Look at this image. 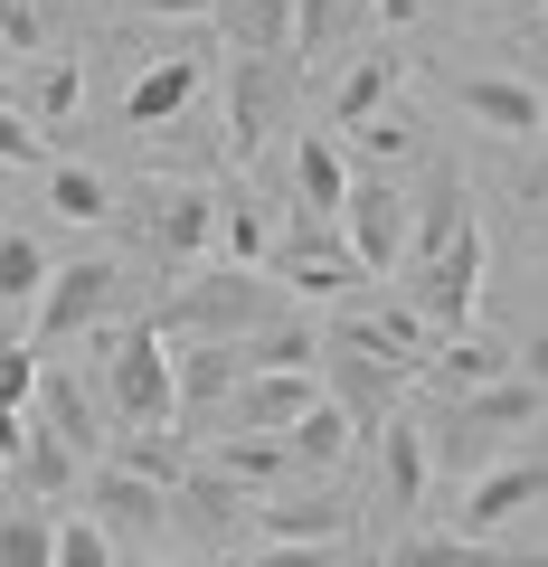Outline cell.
Returning <instances> with one entry per match:
<instances>
[{
    "mask_svg": "<svg viewBox=\"0 0 548 567\" xmlns=\"http://www.w3.org/2000/svg\"><path fill=\"white\" fill-rule=\"evenodd\" d=\"M104 398H114L123 435H170L180 425V360H170V341L152 322L104 341Z\"/></svg>",
    "mask_w": 548,
    "mask_h": 567,
    "instance_id": "cell-1",
    "label": "cell"
},
{
    "mask_svg": "<svg viewBox=\"0 0 548 567\" xmlns=\"http://www.w3.org/2000/svg\"><path fill=\"white\" fill-rule=\"evenodd\" d=\"M539 406H548V388L510 369V379L473 388V398L454 406L435 445H445V464H473V454H492V445H510V435H529V425H539Z\"/></svg>",
    "mask_w": 548,
    "mask_h": 567,
    "instance_id": "cell-2",
    "label": "cell"
},
{
    "mask_svg": "<svg viewBox=\"0 0 548 567\" xmlns=\"http://www.w3.org/2000/svg\"><path fill=\"white\" fill-rule=\"evenodd\" d=\"M265 312H275V284H265L256 265H218V275H199V284L180 293L170 322H189L199 341H237V331H256Z\"/></svg>",
    "mask_w": 548,
    "mask_h": 567,
    "instance_id": "cell-3",
    "label": "cell"
},
{
    "mask_svg": "<svg viewBox=\"0 0 548 567\" xmlns=\"http://www.w3.org/2000/svg\"><path fill=\"white\" fill-rule=\"evenodd\" d=\"M406 189L397 181H350V208H341V246L369 265V275H387V265H406Z\"/></svg>",
    "mask_w": 548,
    "mask_h": 567,
    "instance_id": "cell-4",
    "label": "cell"
},
{
    "mask_svg": "<svg viewBox=\"0 0 548 567\" xmlns=\"http://www.w3.org/2000/svg\"><path fill=\"white\" fill-rule=\"evenodd\" d=\"M473 293H483V227H454L445 237V256L426 265V284H416V303H426V322L445 331V341H464L473 331Z\"/></svg>",
    "mask_w": 548,
    "mask_h": 567,
    "instance_id": "cell-5",
    "label": "cell"
},
{
    "mask_svg": "<svg viewBox=\"0 0 548 567\" xmlns=\"http://www.w3.org/2000/svg\"><path fill=\"white\" fill-rule=\"evenodd\" d=\"M114 256H76L66 275H48V293H39V341H76V331H95L104 322V303H114Z\"/></svg>",
    "mask_w": 548,
    "mask_h": 567,
    "instance_id": "cell-6",
    "label": "cell"
},
{
    "mask_svg": "<svg viewBox=\"0 0 548 567\" xmlns=\"http://www.w3.org/2000/svg\"><path fill=\"white\" fill-rule=\"evenodd\" d=\"M227 406H237L246 435H293V425L322 406V379H312V369H246Z\"/></svg>",
    "mask_w": 548,
    "mask_h": 567,
    "instance_id": "cell-7",
    "label": "cell"
},
{
    "mask_svg": "<svg viewBox=\"0 0 548 567\" xmlns=\"http://www.w3.org/2000/svg\"><path fill=\"white\" fill-rule=\"evenodd\" d=\"M454 104H464L483 133H502V142L548 133V95H539L529 76H454Z\"/></svg>",
    "mask_w": 548,
    "mask_h": 567,
    "instance_id": "cell-8",
    "label": "cell"
},
{
    "mask_svg": "<svg viewBox=\"0 0 548 567\" xmlns=\"http://www.w3.org/2000/svg\"><path fill=\"white\" fill-rule=\"evenodd\" d=\"M529 502H548V464H529V454H510V464L473 473V492H464V511H454V520H464L473 539H492V529H502V520H520Z\"/></svg>",
    "mask_w": 548,
    "mask_h": 567,
    "instance_id": "cell-9",
    "label": "cell"
},
{
    "mask_svg": "<svg viewBox=\"0 0 548 567\" xmlns=\"http://www.w3.org/2000/svg\"><path fill=\"white\" fill-rule=\"evenodd\" d=\"M199 85H208V66L189 58H162V66H143V76H133V95H123V123H133V133H162V123H180L189 104H199Z\"/></svg>",
    "mask_w": 548,
    "mask_h": 567,
    "instance_id": "cell-10",
    "label": "cell"
},
{
    "mask_svg": "<svg viewBox=\"0 0 548 567\" xmlns=\"http://www.w3.org/2000/svg\"><path fill=\"white\" fill-rule=\"evenodd\" d=\"M85 511H104L114 529H162L170 520V483H152V473H133V464H104L95 483H85Z\"/></svg>",
    "mask_w": 548,
    "mask_h": 567,
    "instance_id": "cell-11",
    "label": "cell"
},
{
    "mask_svg": "<svg viewBox=\"0 0 548 567\" xmlns=\"http://www.w3.org/2000/svg\"><path fill=\"white\" fill-rule=\"evenodd\" d=\"M387 567H548V548H492L473 529H445V539H397Z\"/></svg>",
    "mask_w": 548,
    "mask_h": 567,
    "instance_id": "cell-12",
    "label": "cell"
},
{
    "mask_svg": "<svg viewBox=\"0 0 548 567\" xmlns=\"http://www.w3.org/2000/svg\"><path fill=\"white\" fill-rule=\"evenodd\" d=\"M162 246L170 256H208V246H218V227H227V199L218 189H162Z\"/></svg>",
    "mask_w": 548,
    "mask_h": 567,
    "instance_id": "cell-13",
    "label": "cell"
},
{
    "mask_svg": "<svg viewBox=\"0 0 548 567\" xmlns=\"http://www.w3.org/2000/svg\"><path fill=\"white\" fill-rule=\"evenodd\" d=\"M293 189H303V218H341V208H350V162L331 152L322 133L293 142Z\"/></svg>",
    "mask_w": 548,
    "mask_h": 567,
    "instance_id": "cell-14",
    "label": "cell"
},
{
    "mask_svg": "<svg viewBox=\"0 0 548 567\" xmlns=\"http://www.w3.org/2000/svg\"><path fill=\"white\" fill-rule=\"evenodd\" d=\"M360 275H369V265L350 256V246H322V237H293V246H285V284H293V293H312V303L350 293Z\"/></svg>",
    "mask_w": 548,
    "mask_h": 567,
    "instance_id": "cell-15",
    "label": "cell"
},
{
    "mask_svg": "<svg viewBox=\"0 0 548 567\" xmlns=\"http://www.w3.org/2000/svg\"><path fill=\"white\" fill-rule=\"evenodd\" d=\"M285 445H293V464H303V473H331L350 445H360V416H350L341 398H322V406H312V416L285 435Z\"/></svg>",
    "mask_w": 548,
    "mask_h": 567,
    "instance_id": "cell-16",
    "label": "cell"
},
{
    "mask_svg": "<svg viewBox=\"0 0 548 567\" xmlns=\"http://www.w3.org/2000/svg\"><path fill=\"white\" fill-rule=\"evenodd\" d=\"M379 464H387V502H397V511H426V435H416L406 416L379 425Z\"/></svg>",
    "mask_w": 548,
    "mask_h": 567,
    "instance_id": "cell-17",
    "label": "cell"
},
{
    "mask_svg": "<svg viewBox=\"0 0 548 567\" xmlns=\"http://www.w3.org/2000/svg\"><path fill=\"white\" fill-rule=\"evenodd\" d=\"M208 473H227V483H285V473H303V464H293L285 435H218Z\"/></svg>",
    "mask_w": 548,
    "mask_h": 567,
    "instance_id": "cell-18",
    "label": "cell"
},
{
    "mask_svg": "<svg viewBox=\"0 0 548 567\" xmlns=\"http://www.w3.org/2000/svg\"><path fill=\"white\" fill-rule=\"evenodd\" d=\"M510 360H520V350H492V341H445V350H426V379H445L454 398H473V388L510 379Z\"/></svg>",
    "mask_w": 548,
    "mask_h": 567,
    "instance_id": "cell-19",
    "label": "cell"
},
{
    "mask_svg": "<svg viewBox=\"0 0 548 567\" xmlns=\"http://www.w3.org/2000/svg\"><path fill=\"white\" fill-rule=\"evenodd\" d=\"M48 275H58V265H48V246L29 237V227H0V303H39Z\"/></svg>",
    "mask_w": 548,
    "mask_h": 567,
    "instance_id": "cell-20",
    "label": "cell"
},
{
    "mask_svg": "<svg viewBox=\"0 0 548 567\" xmlns=\"http://www.w3.org/2000/svg\"><path fill=\"white\" fill-rule=\"evenodd\" d=\"M387 85H397V66H387V58H360V66L341 76V95H331V123H341V133L379 123V114H387Z\"/></svg>",
    "mask_w": 548,
    "mask_h": 567,
    "instance_id": "cell-21",
    "label": "cell"
},
{
    "mask_svg": "<svg viewBox=\"0 0 548 567\" xmlns=\"http://www.w3.org/2000/svg\"><path fill=\"white\" fill-rule=\"evenodd\" d=\"M256 529H265V539H341L350 511H341V502H265Z\"/></svg>",
    "mask_w": 548,
    "mask_h": 567,
    "instance_id": "cell-22",
    "label": "cell"
},
{
    "mask_svg": "<svg viewBox=\"0 0 548 567\" xmlns=\"http://www.w3.org/2000/svg\"><path fill=\"white\" fill-rule=\"evenodd\" d=\"M48 208H66L76 227H95V218H114V189H104V171L58 162V171H48Z\"/></svg>",
    "mask_w": 548,
    "mask_h": 567,
    "instance_id": "cell-23",
    "label": "cell"
},
{
    "mask_svg": "<svg viewBox=\"0 0 548 567\" xmlns=\"http://www.w3.org/2000/svg\"><path fill=\"white\" fill-rule=\"evenodd\" d=\"M0 567H58V511H10L0 520Z\"/></svg>",
    "mask_w": 548,
    "mask_h": 567,
    "instance_id": "cell-24",
    "label": "cell"
},
{
    "mask_svg": "<svg viewBox=\"0 0 548 567\" xmlns=\"http://www.w3.org/2000/svg\"><path fill=\"white\" fill-rule=\"evenodd\" d=\"M237 360H246V369H312V360H322V331H312V322H293V331H246Z\"/></svg>",
    "mask_w": 548,
    "mask_h": 567,
    "instance_id": "cell-25",
    "label": "cell"
},
{
    "mask_svg": "<svg viewBox=\"0 0 548 567\" xmlns=\"http://www.w3.org/2000/svg\"><path fill=\"white\" fill-rule=\"evenodd\" d=\"M76 104H85V66L76 58H48L39 66V133H48V123H76Z\"/></svg>",
    "mask_w": 548,
    "mask_h": 567,
    "instance_id": "cell-26",
    "label": "cell"
},
{
    "mask_svg": "<svg viewBox=\"0 0 548 567\" xmlns=\"http://www.w3.org/2000/svg\"><path fill=\"white\" fill-rule=\"evenodd\" d=\"M48 416H58V435H66V445H95V406H85V388L76 379H66V369H48Z\"/></svg>",
    "mask_w": 548,
    "mask_h": 567,
    "instance_id": "cell-27",
    "label": "cell"
},
{
    "mask_svg": "<svg viewBox=\"0 0 548 567\" xmlns=\"http://www.w3.org/2000/svg\"><path fill=\"white\" fill-rule=\"evenodd\" d=\"M39 162H48V133H39V114L0 104V171H39Z\"/></svg>",
    "mask_w": 548,
    "mask_h": 567,
    "instance_id": "cell-28",
    "label": "cell"
},
{
    "mask_svg": "<svg viewBox=\"0 0 548 567\" xmlns=\"http://www.w3.org/2000/svg\"><path fill=\"white\" fill-rule=\"evenodd\" d=\"M58 567H114V529L104 520H58Z\"/></svg>",
    "mask_w": 548,
    "mask_h": 567,
    "instance_id": "cell-29",
    "label": "cell"
},
{
    "mask_svg": "<svg viewBox=\"0 0 548 567\" xmlns=\"http://www.w3.org/2000/svg\"><path fill=\"white\" fill-rule=\"evenodd\" d=\"M39 388H48V360L20 350V341H0V406H29Z\"/></svg>",
    "mask_w": 548,
    "mask_h": 567,
    "instance_id": "cell-30",
    "label": "cell"
},
{
    "mask_svg": "<svg viewBox=\"0 0 548 567\" xmlns=\"http://www.w3.org/2000/svg\"><path fill=\"white\" fill-rule=\"evenodd\" d=\"M218 237H227V265H265V246H275V227H265V218H256L246 199H227V227H218Z\"/></svg>",
    "mask_w": 548,
    "mask_h": 567,
    "instance_id": "cell-31",
    "label": "cell"
},
{
    "mask_svg": "<svg viewBox=\"0 0 548 567\" xmlns=\"http://www.w3.org/2000/svg\"><path fill=\"white\" fill-rule=\"evenodd\" d=\"M246 567H331V539H275V548H256Z\"/></svg>",
    "mask_w": 548,
    "mask_h": 567,
    "instance_id": "cell-32",
    "label": "cell"
},
{
    "mask_svg": "<svg viewBox=\"0 0 548 567\" xmlns=\"http://www.w3.org/2000/svg\"><path fill=\"white\" fill-rule=\"evenodd\" d=\"M123 464H133V473H152V483H180V464H170V445H162V435H123Z\"/></svg>",
    "mask_w": 548,
    "mask_h": 567,
    "instance_id": "cell-33",
    "label": "cell"
},
{
    "mask_svg": "<svg viewBox=\"0 0 548 567\" xmlns=\"http://www.w3.org/2000/svg\"><path fill=\"white\" fill-rule=\"evenodd\" d=\"M29 445H39L29 435V406H0V464H29Z\"/></svg>",
    "mask_w": 548,
    "mask_h": 567,
    "instance_id": "cell-34",
    "label": "cell"
},
{
    "mask_svg": "<svg viewBox=\"0 0 548 567\" xmlns=\"http://www.w3.org/2000/svg\"><path fill=\"white\" fill-rule=\"evenodd\" d=\"M143 10H152V20H218L227 0H143Z\"/></svg>",
    "mask_w": 548,
    "mask_h": 567,
    "instance_id": "cell-35",
    "label": "cell"
},
{
    "mask_svg": "<svg viewBox=\"0 0 548 567\" xmlns=\"http://www.w3.org/2000/svg\"><path fill=\"white\" fill-rule=\"evenodd\" d=\"M0 29H10V48H39V10H29V0H10V10H0Z\"/></svg>",
    "mask_w": 548,
    "mask_h": 567,
    "instance_id": "cell-36",
    "label": "cell"
},
{
    "mask_svg": "<svg viewBox=\"0 0 548 567\" xmlns=\"http://www.w3.org/2000/svg\"><path fill=\"white\" fill-rule=\"evenodd\" d=\"M520 379H539V388H548V331H539V341H520Z\"/></svg>",
    "mask_w": 548,
    "mask_h": 567,
    "instance_id": "cell-37",
    "label": "cell"
},
{
    "mask_svg": "<svg viewBox=\"0 0 548 567\" xmlns=\"http://www.w3.org/2000/svg\"><path fill=\"white\" fill-rule=\"evenodd\" d=\"M426 10H435V0H379V20H387V29H406V20H426Z\"/></svg>",
    "mask_w": 548,
    "mask_h": 567,
    "instance_id": "cell-38",
    "label": "cell"
},
{
    "mask_svg": "<svg viewBox=\"0 0 548 567\" xmlns=\"http://www.w3.org/2000/svg\"><path fill=\"white\" fill-rule=\"evenodd\" d=\"M152 567H189V558H152Z\"/></svg>",
    "mask_w": 548,
    "mask_h": 567,
    "instance_id": "cell-39",
    "label": "cell"
},
{
    "mask_svg": "<svg viewBox=\"0 0 548 567\" xmlns=\"http://www.w3.org/2000/svg\"><path fill=\"white\" fill-rule=\"evenodd\" d=\"M0 181H10V171H0Z\"/></svg>",
    "mask_w": 548,
    "mask_h": 567,
    "instance_id": "cell-40",
    "label": "cell"
},
{
    "mask_svg": "<svg viewBox=\"0 0 548 567\" xmlns=\"http://www.w3.org/2000/svg\"><path fill=\"white\" fill-rule=\"evenodd\" d=\"M0 473H10V464H0Z\"/></svg>",
    "mask_w": 548,
    "mask_h": 567,
    "instance_id": "cell-41",
    "label": "cell"
}]
</instances>
